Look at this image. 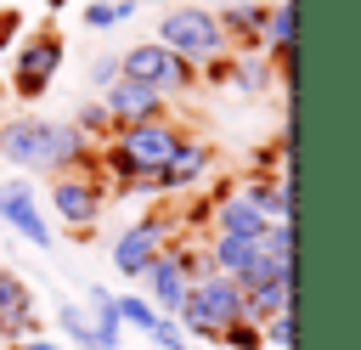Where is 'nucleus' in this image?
Wrapping results in <instances>:
<instances>
[{
  "label": "nucleus",
  "mask_w": 361,
  "mask_h": 350,
  "mask_svg": "<svg viewBox=\"0 0 361 350\" xmlns=\"http://www.w3.org/2000/svg\"><path fill=\"white\" fill-rule=\"evenodd\" d=\"M107 79H118V56H102L96 62V85H107Z\"/></svg>",
  "instance_id": "obj_24"
},
{
  "label": "nucleus",
  "mask_w": 361,
  "mask_h": 350,
  "mask_svg": "<svg viewBox=\"0 0 361 350\" xmlns=\"http://www.w3.org/2000/svg\"><path fill=\"white\" fill-rule=\"evenodd\" d=\"M73 124H79L90 141H107V135H113V119H107V107H102V102H85V107L73 113Z\"/></svg>",
  "instance_id": "obj_18"
},
{
  "label": "nucleus",
  "mask_w": 361,
  "mask_h": 350,
  "mask_svg": "<svg viewBox=\"0 0 361 350\" xmlns=\"http://www.w3.org/2000/svg\"><path fill=\"white\" fill-rule=\"evenodd\" d=\"M28 333H39L34 294H28V282H23L17 271H6V265H0V339L11 344V339H28Z\"/></svg>",
  "instance_id": "obj_13"
},
{
  "label": "nucleus",
  "mask_w": 361,
  "mask_h": 350,
  "mask_svg": "<svg viewBox=\"0 0 361 350\" xmlns=\"http://www.w3.org/2000/svg\"><path fill=\"white\" fill-rule=\"evenodd\" d=\"M102 107H107V119H113V130H118V124H135V119H164V113H169V96H158L152 85L118 73V79H107Z\"/></svg>",
  "instance_id": "obj_11"
},
{
  "label": "nucleus",
  "mask_w": 361,
  "mask_h": 350,
  "mask_svg": "<svg viewBox=\"0 0 361 350\" xmlns=\"http://www.w3.org/2000/svg\"><path fill=\"white\" fill-rule=\"evenodd\" d=\"M158 6H169V0H158Z\"/></svg>",
  "instance_id": "obj_27"
},
{
  "label": "nucleus",
  "mask_w": 361,
  "mask_h": 350,
  "mask_svg": "<svg viewBox=\"0 0 361 350\" xmlns=\"http://www.w3.org/2000/svg\"><path fill=\"white\" fill-rule=\"evenodd\" d=\"M276 310H293V277H271V282H248L243 288V322L265 327Z\"/></svg>",
  "instance_id": "obj_14"
},
{
  "label": "nucleus",
  "mask_w": 361,
  "mask_h": 350,
  "mask_svg": "<svg viewBox=\"0 0 361 350\" xmlns=\"http://www.w3.org/2000/svg\"><path fill=\"white\" fill-rule=\"evenodd\" d=\"M90 147H96V141H90L79 124H56V119H39V113L0 124V158H11L17 169H45V175H56V169L90 158Z\"/></svg>",
  "instance_id": "obj_1"
},
{
  "label": "nucleus",
  "mask_w": 361,
  "mask_h": 350,
  "mask_svg": "<svg viewBox=\"0 0 361 350\" xmlns=\"http://www.w3.org/2000/svg\"><path fill=\"white\" fill-rule=\"evenodd\" d=\"M17 28H23V11H17V6H6V11H0V51L17 40Z\"/></svg>",
  "instance_id": "obj_22"
},
{
  "label": "nucleus",
  "mask_w": 361,
  "mask_h": 350,
  "mask_svg": "<svg viewBox=\"0 0 361 350\" xmlns=\"http://www.w3.org/2000/svg\"><path fill=\"white\" fill-rule=\"evenodd\" d=\"M158 45H169V51H180L186 62H214V56H226V34H220V17L209 11V6H169L164 17H158Z\"/></svg>",
  "instance_id": "obj_4"
},
{
  "label": "nucleus",
  "mask_w": 361,
  "mask_h": 350,
  "mask_svg": "<svg viewBox=\"0 0 361 350\" xmlns=\"http://www.w3.org/2000/svg\"><path fill=\"white\" fill-rule=\"evenodd\" d=\"M175 316H180V327L197 333L203 344H220V327L243 316V288H237V277H226V271H214V265L197 271L192 288H186V305H180Z\"/></svg>",
  "instance_id": "obj_2"
},
{
  "label": "nucleus",
  "mask_w": 361,
  "mask_h": 350,
  "mask_svg": "<svg viewBox=\"0 0 361 350\" xmlns=\"http://www.w3.org/2000/svg\"><path fill=\"white\" fill-rule=\"evenodd\" d=\"M90 350H118V305L96 282H90Z\"/></svg>",
  "instance_id": "obj_15"
},
{
  "label": "nucleus",
  "mask_w": 361,
  "mask_h": 350,
  "mask_svg": "<svg viewBox=\"0 0 361 350\" xmlns=\"http://www.w3.org/2000/svg\"><path fill=\"white\" fill-rule=\"evenodd\" d=\"M169 237H180L175 209H158V215L135 220L130 231H118V243H113V265H118V277H141V271L152 265V254H158Z\"/></svg>",
  "instance_id": "obj_8"
},
{
  "label": "nucleus",
  "mask_w": 361,
  "mask_h": 350,
  "mask_svg": "<svg viewBox=\"0 0 361 350\" xmlns=\"http://www.w3.org/2000/svg\"><path fill=\"white\" fill-rule=\"evenodd\" d=\"M186 135H192V130H186L180 119H169V113H164V119H135V124H118L107 141H118V147L135 158V169H141V175H152V169H164V164L175 158V147H180Z\"/></svg>",
  "instance_id": "obj_7"
},
{
  "label": "nucleus",
  "mask_w": 361,
  "mask_h": 350,
  "mask_svg": "<svg viewBox=\"0 0 361 350\" xmlns=\"http://www.w3.org/2000/svg\"><path fill=\"white\" fill-rule=\"evenodd\" d=\"M135 17V0H85V28H118Z\"/></svg>",
  "instance_id": "obj_16"
},
{
  "label": "nucleus",
  "mask_w": 361,
  "mask_h": 350,
  "mask_svg": "<svg viewBox=\"0 0 361 350\" xmlns=\"http://www.w3.org/2000/svg\"><path fill=\"white\" fill-rule=\"evenodd\" d=\"M56 322H62V327H68V339H79V344H85V350H90V322H85V316H79V305H56Z\"/></svg>",
  "instance_id": "obj_21"
},
{
  "label": "nucleus",
  "mask_w": 361,
  "mask_h": 350,
  "mask_svg": "<svg viewBox=\"0 0 361 350\" xmlns=\"http://www.w3.org/2000/svg\"><path fill=\"white\" fill-rule=\"evenodd\" d=\"M220 344H226V350H265V333H259L254 322H243V316H237V322H226V327H220Z\"/></svg>",
  "instance_id": "obj_17"
},
{
  "label": "nucleus",
  "mask_w": 361,
  "mask_h": 350,
  "mask_svg": "<svg viewBox=\"0 0 361 350\" xmlns=\"http://www.w3.org/2000/svg\"><path fill=\"white\" fill-rule=\"evenodd\" d=\"M169 350H197V344H186V339H175V344H169Z\"/></svg>",
  "instance_id": "obj_25"
},
{
  "label": "nucleus",
  "mask_w": 361,
  "mask_h": 350,
  "mask_svg": "<svg viewBox=\"0 0 361 350\" xmlns=\"http://www.w3.org/2000/svg\"><path fill=\"white\" fill-rule=\"evenodd\" d=\"M62 51H68V45H62V34H56L51 23H45V28H34V34L23 40V51H17L11 73H6V79H11L6 90H11L17 102H39V96L51 90L56 68H62Z\"/></svg>",
  "instance_id": "obj_6"
},
{
  "label": "nucleus",
  "mask_w": 361,
  "mask_h": 350,
  "mask_svg": "<svg viewBox=\"0 0 361 350\" xmlns=\"http://www.w3.org/2000/svg\"><path fill=\"white\" fill-rule=\"evenodd\" d=\"M259 333H265V344H271V350H293V310H276Z\"/></svg>",
  "instance_id": "obj_20"
},
{
  "label": "nucleus",
  "mask_w": 361,
  "mask_h": 350,
  "mask_svg": "<svg viewBox=\"0 0 361 350\" xmlns=\"http://www.w3.org/2000/svg\"><path fill=\"white\" fill-rule=\"evenodd\" d=\"M118 73L152 85L158 96H186V90H197V62H186L180 51H169V45H158V40L130 45V51L118 56Z\"/></svg>",
  "instance_id": "obj_5"
},
{
  "label": "nucleus",
  "mask_w": 361,
  "mask_h": 350,
  "mask_svg": "<svg viewBox=\"0 0 361 350\" xmlns=\"http://www.w3.org/2000/svg\"><path fill=\"white\" fill-rule=\"evenodd\" d=\"M0 220L17 231V237H28L34 248H51V226H45V215H39V203H34V181H0Z\"/></svg>",
  "instance_id": "obj_12"
},
{
  "label": "nucleus",
  "mask_w": 361,
  "mask_h": 350,
  "mask_svg": "<svg viewBox=\"0 0 361 350\" xmlns=\"http://www.w3.org/2000/svg\"><path fill=\"white\" fill-rule=\"evenodd\" d=\"M265 11H271V0H231L226 11H214L220 34H226V51L265 56Z\"/></svg>",
  "instance_id": "obj_10"
},
{
  "label": "nucleus",
  "mask_w": 361,
  "mask_h": 350,
  "mask_svg": "<svg viewBox=\"0 0 361 350\" xmlns=\"http://www.w3.org/2000/svg\"><path fill=\"white\" fill-rule=\"evenodd\" d=\"M113 305H118V322H130V327H141V333H147V327L158 322L152 299H135V294H124V299H113Z\"/></svg>",
  "instance_id": "obj_19"
},
{
  "label": "nucleus",
  "mask_w": 361,
  "mask_h": 350,
  "mask_svg": "<svg viewBox=\"0 0 361 350\" xmlns=\"http://www.w3.org/2000/svg\"><path fill=\"white\" fill-rule=\"evenodd\" d=\"M11 350H62L56 339H39V333H28V339H11Z\"/></svg>",
  "instance_id": "obj_23"
},
{
  "label": "nucleus",
  "mask_w": 361,
  "mask_h": 350,
  "mask_svg": "<svg viewBox=\"0 0 361 350\" xmlns=\"http://www.w3.org/2000/svg\"><path fill=\"white\" fill-rule=\"evenodd\" d=\"M0 96H6V79H0Z\"/></svg>",
  "instance_id": "obj_26"
},
{
  "label": "nucleus",
  "mask_w": 361,
  "mask_h": 350,
  "mask_svg": "<svg viewBox=\"0 0 361 350\" xmlns=\"http://www.w3.org/2000/svg\"><path fill=\"white\" fill-rule=\"evenodd\" d=\"M0 102H6V96H0Z\"/></svg>",
  "instance_id": "obj_28"
},
{
  "label": "nucleus",
  "mask_w": 361,
  "mask_h": 350,
  "mask_svg": "<svg viewBox=\"0 0 361 350\" xmlns=\"http://www.w3.org/2000/svg\"><path fill=\"white\" fill-rule=\"evenodd\" d=\"M209 169H214V147H209V141H197V135H186L164 169L141 175V192H186V186H197Z\"/></svg>",
  "instance_id": "obj_9"
},
{
  "label": "nucleus",
  "mask_w": 361,
  "mask_h": 350,
  "mask_svg": "<svg viewBox=\"0 0 361 350\" xmlns=\"http://www.w3.org/2000/svg\"><path fill=\"white\" fill-rule=\"evenodd\" d=\"M51 203H56V215L68 220V231L79 243L96 231V215L107 209V181L96 175V147H90V158H79V164L51 175Z\"/></svg>",
  "instance_id": "obj_3"
}]
</instances>
